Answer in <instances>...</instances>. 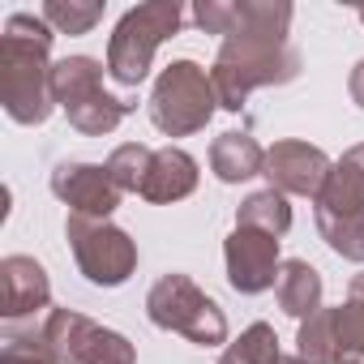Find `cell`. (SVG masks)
Wrapping results in <instances>:
<instances>
[{
	"instance_id": "277c9868",
	"label": "cell",
	"mask_w": 364,
	"mask_h": 364,
	"mask_svg": "<svg viewBox=\"0 0 364 364\" xmlns=\"http://www.w3.org/2000/svg\"><path fill=\"white\" fill-rule=\"evenodd\" d=\"M52 99L56 107L69 116V124L86 137H103L112 133L133 103L116 99L112 90H103V65L95 56H65L52 65Z\"/></svg>"
},
{
	"instance_id": "d6986e66",
	"label": "cell",
	"mask_w": 364,
	"mask_h": 364,
	"mask_svg": "<svg viewBox=\"0 0 364 364\" xmlns=\"http://www.w3.org/2000/svg\"><path fill=\"white\" fill-rule=\"evenodd\" d=\"M334 343L343 360H364V274H355L347 300L334 304Z\"/></svg>"
},
{
	"instance_id": "603a6c76",
	"label": "cell",
	"mask_w": 364,
	"mask_h": 364,
	"mask_svg": "<svg viewBox=\"0 0 364 364\" xmlns=\"http://www.w3.org/2000/svg\"><path fill=\"white\" fill-rule=\"evenodd\" d=\"M39 18L56 35H90L103 22V5L99 0H48L39 9Z\"/></svg>"
},
{
	"instance_id": "f1b7e54d",
	"label": "cell",
	"mask_w": 364,
	"mask_h": 364,
	"mask_svg": "<svg viewBox=\"0 0 364 364\" xmlns=\"http://www.w3.org/2000/svg\"><path fill=\"white\" fill-rule=\"evenodd\" d=\"M360 22H364V5H360Z\"/></svg>"
},
{
	"instance_id": "8992f818",
	"label": "cell",
	"mask_w": 364,
	"mask_h": 364,
	"mask_svg": "<svg viewBox=\"0 0 364 364\" xmlns=\"http://www.w3.org/2000/svg\"><path fill=\"white\" fill-rule=\"evenodd\" d=\"M146 317L159 330L185 334L198 347H219L228 343V317L223 309L189 279V274H163L146 291Z\"/></svg>"
},
{
	"instance_id": "ac0fdd59",
	"label": "cell",
	"mask_w": 364,
	"mask_h": 364,
	"mask_svg": "<svg viewBox=\"0 0 364 364\" xmlns=\"http://www.w3.org/2000/svg\"><path fill=\"white\" fill-rule=\"evenodd\" d=\"M236 228H257L270 236H287L291 232V206L279 189H257L236 206Z\"/></svg>"
},
{
	"instance_id": "ba28073f",
	"label": "cell",
	"mask_w": 364,
	"mask_h": 364,
	"mask_svg": "<svg viewBox=\"0 0 364 364\" xmlns=\"http://www.w3.org/2000/svg\"><path fill=\"white\" fill-rule=\"evenodd\" d=\"M39 338L60 364H137V351L124 334L73 313V309H52L43 313Z\"/></svg>"
},
{
	"instance_id": "4316f807",
	"label": "cell",
	"mask_w": 364,
	"mask_h": 364,
	"mask_svg": "<svg viewBox=\"0 0 364 364\" xmlns=\"http://www.w3.org/2000/svg\"><path fill=\"white\" fill-rule=\"evenodd\" d=\"M279 364H309L304 355H279Z\"/></svg>"
},
{
	"instance_id": "3957f363",
	"label": "cell",
	"mask_w": 364,
	"mask_h": 364,
	"mask_svg": "<svg viewBox=\"0 0 364 364\" xmlns=\"http://www.w3.org/2000/svg\"><path fill=\"white\" fill-rule=\"evenodd\" d=\"M180 22H185V9L176 0H150V5L129 9L107 39V77L124 90H137L150 77L159 43H167Z\"/></svg>"
},
{
	"instance_id": "ffe728a7",
	"label": "cell",
	"mask_w": 364,
	"mask_h": 364,
	"mask_svg": "<svg viewBox=\"0 0 364 364\" xmlns=\"http://www.w3.org/2000/svg\"><path fill=\"white\" fill-rule=\"evenodd\" d=\"M317 232L338 257L364 262V210H317Z\"/></svg>"
},
{
	"instance_id": "4fadbf2b",
	"label": "cell",
	"mask_w": 364,
	"mask_h": 364,
	"mask_svg": "<svg viewBox=\"0 0 364 364\" xmlns=\"http://www.w3.org/2000/svg\"><path fill=\"white\" fill-rule=\"evenodd\" d=\"M39 313H52L48 270L35 257H22V253L5 257L0 262V317L14 326V321L39 317Z\"/></svg>"
},
{
	"instance_id": "9a60e30c",
	"label": "cell",
	"mask_w": 364,
	"mask_h": 364,
	"mask_svg": "<svg viewBox=\"0 0 364 364\" xmlns=\"http://www.w3.org/2000/svg\"><path fill=\"white\" fill-rule=\"evenodd\" d=\"M266 167V150L257 146V137L249 133H223L210 146V171L223 180V185H240V180L262 176Z\"/></svg>"
},
{
	"instance_id": "cb8c5ba5",
	"label": "cell",
	"mask_w": 364,
	"mask_h": 364,
	"mask_svg": "<svg viewBox=\"0 0 364 364\" xmlns=\"http://www.w3.org/2000/svg\"><path fill=\"white\" fill-rule=\"evenodd\" d=\"M150 159H154V150L150 146H141V141H124V146H116L112 154H107V176L116 180V189L120 193H141V185H146V176H150Z\"/></svg>"
},
{
	"instance_id": "d4e9b609",
	"label": "cell",
	"mask_w": 364,
	"mask_h": 364,
	"mask_svg": "<svg viewBox=\"0 0 364 364\" xmlns=\"http://www.w3.org/2000/svg\"><path fill=\"white\" fill-rule=\"evenodd\" d=\"M0 364H60V360L48 351V343L39 338V330L35 334L9 330L5 334V347H0Z\"/></svg>"
},
{
	"instance_id": "484cf974",
	"label": "cell",
	"mask_w": 364,
	"mask_h": 364,
	"mask_svg": "<svg viewBox=\"0 0 364 364\" xmlns=\"http://www.w3.org/2000/svg\"><path fill=\"white\" fill-rule=\"evenodd\" d=\"M347 90H351V103L364 112V60L351 69V77H347Z\"/></svg>"
},
{
	"instance_id": "7402d4cb",
	"label": "cell",
	"mask_w": 364,
	"mask_h": 364,
	"mask_svg": "<svg viewBox=\"0 0 364 364\" xmlns=\"http://www.w3.org/2000/svg\"><path fill=\"white\" fill-rule=\"evenodd\" d=\"M279 334L270 321H253L249 330H240L236 343H228V351L219 355V364H279Z\"/></svg>"
},
{
	"instance_id": "8fae6325",
	"label": "cell",
	"mask_w": 364,
	"mask_h": 364,
	"mask_svg": "<svg viewBox=\"0 0 364 364\" xmlns=\"http://www.w3.org/2000/svg\"><path fill=\"white\" fill-rule=\"evenodd\" d=\"M330 167L334 163L317 146H309V141H274L266 150L262 176L270 180V189H279L283 198L291 193V198H313L317 202V193L326 189V180H330Z\"/></svg>"
},
{
	"instance_id": "6da1fadb",
	"label": "cell",
	"mask_w": 364,
	"mask_h": 364,
	"mask_svg": "<svg viewBox=\"0 0 364 364\" xmlns=\"http://www.w3.org/2000/svg\"><path fill=\"white\" fill-rule=\"evenodd\" d=\"M52 39L56 31L39 14L5 18L0 35V103L18 124H43L56 112L52 99Z\"/></svg>"
},
{
	"instance_id": "5bb4252c",
	"label": "cell",
	"mask_w": 364,
	"mask_h": 364,
	"mask_svg": "<svg viewBox=\"0 0 364 364\" xmlns=\"http://www.w3.org/2000/svg\"><path fill=\"white\" fill-rule=\"evenodd\" d=\"M198 189V159L180 146H163L150 159V176L141 185V198L154 206H171V202H185Z\"/></svg>"
},
{
	"instance_id": "30bf717a",
	"label": "cell",
	"mask_w": 364,
	"mask_h": 364,
	"mask_svg": "<svg viewBox=\"0 0 364 364\" xmlns=\"http://www.w3.org/2000/svg\"><path fill=\"white\" fill-rule=\"evenodd\" d=\"M291 5L287 0H198L193 5V26L206 35H253V31H279L287 35L291 26Z\"/></svg>"
},
{
	"instance_id": "5b68a950",
	"label": "cell",
	"mask_w": 364,
	"mask_h": 364,
	"mask_svg": "<svg viewBox=\"0 0 364 364\" xmlns=\"http://www.w3.org/2000/svg\"><path fill=\"white\" fill-rule=\"evenodd\" d=\"M219 107V95H215V82H210V69H202L198 60H171L159 77H154V90H150V120L159 133L167 137H189V133H202L210 124Z\"/></svg>"
},
{
	"instance_id": "44dd1931",
	"label": "cell",
	"mask_w": 364,
	"mask_h": 364,
	"mask_svg": "<svg viewBox=\"0 0 364 364\" xmlns=\"http://www.w3.org/2000/svg\"><path fill=\"white\" fill-rule=\"evenodd\" d=\"M296 355H304L309 364H343L338 343H334V309H326V304H321L313 317H304V321H300Z\"/></svg>"
},
{
	"instance_id": "e0dca14e",
	"label": "cell",
	"mask_w": 364,
	"mask_h": 364,
	"mask_svg": "<svg viewBox=\"0 0 364 364\" xmlns=\"http://www.w3.org/2000/svg\"><path fill=\"white\" fill-rule=\"evenodd\" d=\"M317 210H364V141L330 167L326 189L317 193Z\"/></svg>"
},
{
	"instance_id": "7c38bea8",
	"label": "cell",
	"mask_w": 364,
	"mask_h": 364,
	"mask_svg": "<svg viewBox=\"0 0 364 364\" xmlns=\"http://www.w3.org/2000/svg\"><path fill=\"white\" fill-rule=\"evenodd\" d=\"M52 193L73 215H86V219H112V210L120 206L116 180L99 163H56V171H52Z\"/></svg>"
},
{
	"instance_id": "83f0119b",
	"label": "cell",
	"mask_w": 364,
	"mask_h": 364,
	"mask_svg": "<svg viewBox=\"0 0 364 364\" xmlns=\"http://www.w3.org/2000/svg\"><path fill=\"white\" fill-rule=\"evenodd\" d=\"M343 364H364V360H343Z\"/></svg>"
},
{
	"instance_id": "52a82bcc",
	"label": "cell",
	"mask_w": 364,
	"mask_h": 364,
	"mask_svg": "<svg viewBox=\"0 0 364 364\" xmlns=\"http://www.w3.org/2000/svg\"><path fill=\"white\" fill-rule=\"evenodd\" d=\"M65 236H69V249H73L77 270L95 287H120L137 270V240L124 228H116L112 219L69 215L65 219Z\"/></svg>"
},
{
	"instance_id": "2e32d148",
	"label": "cell",
	"mask_w": 364,
	"mask_h": 364,
	"mask_svg": "<svg viewBox=\"0 0 364 364\" xmlns=\"http://www.w3.org/2000/svg\"><path fill=\"white\" fill-rule=\"evenodd\" d=\"M274 296H279V309L296 321L313 317L321 309V274L304 262V257H291L283 262L279 270V283H274Z\"/></svg>"
},
{
	"instance_id": "9c48e42d",
	"label": "cell",
	"mask_w": 364,
	"mask_h": 364,
	"mask_svg": "<svg viewBox=\"0 0 364 364\" xmlns=\"http://www.w3.org/2000/svg\"><path fill=\"white\" fill-rule=\"evenodd\" d=\"M223 262H228V283L240 296H262L279 283V236L257 232V228H236L223 240Z\"/></svg>"
},
{
	"instance_id": "7a4b0ae2",
	"label": "cell",
	"mask_w": 364,
	"mask_h": 364,
	"mask_svg": "<svg viewBox=\"0 0 364 364\" xmlns=\"http://www.w3.org/2000/svg\"><path fill=\"white\" fill-rule=\"evenodd\" d=\"M296 77H300V52L279 31L232 35L219 43V56L210 65V82L223 112H240L257 86H287Z\"/></svg>"
}]
</instances>
